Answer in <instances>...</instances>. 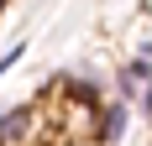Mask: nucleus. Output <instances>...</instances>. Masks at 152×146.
I'll use <instances>...</instances> for the list:
<instances>
[{"mask_svg": "<svg viewBox=\"0 0 152 146\" xmlns=\"http://www.w3.org/2000/svg\"><path fill=\"white\" fill-rule=\"evenodd\" d=\"M126 120H131V104H126V99L100 104V115H94V136H89V141H94V146H115V141L126 136Z\"/></svg>", "mask_w": 152, "mask_h": 146, "instance_id": "obj_1", "label": "nucleus"}, {"mask_svg": "<svg viewBox=\"0 0 152 146\" xmlns=\"http://www.w3.org/2000/svg\"><path fill=\"white\" fill-rule=\"evenodd\" d=\"M31 120H37V110H31V104L0 110V146H26V141H31V131H37Z\"/></svg>", "mask_w": 152, "mask_h": 146, "instance_id": "obj_2", "label": "nucleus"}, {"mask_svg": "<svg viewBox=\"0 0 152 146\" xmlns=\"http://www.w3.org/2000/svg\"><path fill=\"white\" fill-rule=\"evenodd\" d=\"M63 99L79 104L84 115H100V104H105V89L94 84V78H84V73H74V78H63Z\"/></svg>", "mask_w": 152, "mask_h": 146, "instance_id": "obj_3", "label": "nucleus"}, {"mask_svg": "<svg viewBox=\"0 0 152 146\" xmlns=\"http://www.w3.org/2000/svg\"><path fill=\"white\" fill-rule=\"evenodd\" d=\"M147 84H152V58H137V63H126V68L115 73V89H121V99H126V104L137 99Z\"/></svg>", "mask_w": 152, "mask_h": 146, "instance_id": "obj_4", "label": "nucleus"}, {"mask_svg": "<svg viewBox=\"0 0 152 146\" xmlns=\"http://www.w3.org/2000/svg\"><path fill=\"white\" fill-rule=\"evenodd\" d=\"M21 58H26V42H11V52L0 58V73H11V63H21Z\"/></svg>", "mask_w": 152, "mask_h": 146, "instance_id": "obj_5", "label": "nucleus"}, {"mask_svg": "<svg viewBox=\"0 0 152 146\" xmlns=\"http://www.w3.org/2000/svg\"><path fill=\"white\" fill-rule=\"evenodd\" d=\"M137 99H142V115H147V120H152V84H147V89H142Z\"/></svg>", "mask_w": 152, "mask_h": 146, "instance_id": "obj_6", "label": "nucleus"}, {"mask_svg": "<svg viewBox=\"0 0 152 146\" xmlns=\"http://www.w3.org/2000/svg\"><path fill=\"white\" fill-rule=\"evenodd\" d=\"M0 11H5V0H0Z\"/></svg>", "mask_w": 152, "mask_h": 146, "instance_id": "obj_7", "label": "nucleus"}, {"mask_svg": "<svg viewBox=\"0 0 152 146\" xmlns=\"http://www.w3.org/2000/svg\"><path fill=\"white\" fill-rule=\"evenodd\" d=\"M84 146H94V141H84Z\"/></svg>", "mask_w": 152, "mask_h": 146, "instance_id": "obj_8", "label": "nucleus"}]
</instances>
